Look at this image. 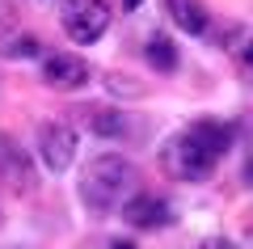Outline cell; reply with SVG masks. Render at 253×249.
<instances>
[{"mask_svg": "<svg viewBox=\"0 0 253 249\" xmlns=\"http://www.w3.org/2000/svg\"><path fill=\"white\" fill-rule=\"evenodd\" d=\"M236 140L232 123H219V118H199L190 123L186 131L169 135L161 144V169L169 173L173 182H207L215 173L219 156H228Z\"/></svg>", "mask_w": 253, "mask_h": 249, "instance_id": "6da1fadb", "label": "cell"}, {"mask_svg": "<svg viewBox=\"0 0 253 249\" xmlns=\"http://www.w3.org/2000/svg\"><path fill=\"white\" fill-rule=\"evenodd\" d=\"M131 186H135V169H131V160L118 156V152H101V156L84 160L81 182H76L81 203L89 207L93 215H106V211H114V207H123V199H126Z\"/></svg>", "mask_w": 253, "mask_h": 249, "instance_id": "7a4b0ae2", "label": "cell"}, {"mask_svg": "<svg viewBox=\"0 0 253 249\" xmlns=\"http://www.w3.org/2000/svg\"><path fill=\"white\" fill-rule=\"evenodd\" d=\"M63 30H68V38L81 47L97 43L101 34L110 30V9H106V0H63Z\"/></svg>", "mask_w": 253, "mask_h": 249, "instance_id": "3957f363", "label": "cell"}, {"mask_svg": "<svg viewBox=\"0 0 253 249\" xmlns=\"http://www.w3.org/2000/svg\"><path fill=\"white\" fill-rule=\"evenodd\" d=\"M123 220H126V228H135V232H156V228H165V224L173 220V207L165 203L161 195L135 190V195L123 203Z\"/></svg>", "mask_w": 253, "mask_h": 249, "instance_id": "277c9868", "label": "cell"}, {"mask_svg": "<svg viewBox=\"0 0 253 249\" xmlns=\"http://www.w3.org/2000/svg\"><path fill=\"white\" fill-rule=\"evenodd\" d=\"M38 152H42L51 173H63L76 156V127L72 123H46L38 131Z\"/></svg>", "mask_w": 253, "mask_h": 249, "instance_id": "5b68a950", "label": "cell"}, {"mask_svg": "<svg viewBox=\"0 0 253 249\" xmlns=\"http://www.w3.org/2000/svg\"><path fill=\"white\" fill-rule=\"evenodd\" d=\"M42 80L51 89H81L89 80V63L81 55H46L42 59Z\"/></svg>", "mask_w": 253, "mask_h": 249, "instance_id": "8992f818", "label": "cell"}, {"mask_svg": "<svg viewBox=\"0 0 253 249\" xmlns=\"http://www.w3.org/2000/svg\"><path fill=\"white\" fill-rule=\"evenodd\" d=\"M165 9H169L173 26L186 30V34H207L211 30V17L203 9V0H165Z\"/></svg>", "mask_w": 253, "mask_h": 249, "instance_id": "52a82bcc", "label": "cell"}, {"mask_svg": "<svg viewBox=\"0 0 253 249\" xmlns=\"http://www.w3.org/2000/svg\"><path fill=\"white\" fill-rule=\"evenodd\" d=\"M144 59L152 63L156 72H177V47H173L169 34H152L144 47Z\"/></svg>", "mask_w": 253, "mask_h": 249, "instance_id": "ba28073f", "label": "cell"}, {"mask_svg": "<svg viewBox=\"0 0 253 249\" xmlns=\"http://www.w3.org/2000/svg\"><path fill=\"white\" fill-rule=\"evenodd\" d=\"M93 131H101V135H123V118L118 114H93Z\"/></svg>", "mask_w": 253, "mask_h": 249, "instance_id": "9c48e42d", "label": "cell"}, {"mask_svg": "<svg viewBox=\"0 0 253 249\" xmlns=\"http://www.w3.org/2000/svg\"><path fill=\"white\" fill-rule=\"evenodd\" d=\"M241 68H245V72L253 76V34H249V43L241 47Z\"/></svg>", "mask_w": 253, "mask_h": 249, "instance_id": "30bf717a", "label": "cell"}, {"mask_svg": "<svg viewBox=\"0 0 253 249\" xmlns=\"http://www.w3.org/2000/svg\"><path fill=\"white\" fill-rule=\"evenodd\" d=\"M199 249H236V245H232V241H224V237H211V241H203Z\"/></svg>", "mask_w": 253, "mask_h": 249, "instance_id": "8fae6325", "label": "cell"}, {"mask_svg": "<svg viewBox=\"0 0 253 249\" xmlns=\"http://www.w3.org/2000/svg\"><path fill=\"white\" fill-rule=\"evenodd\" d=\"M110 249H135V245H131V241H114Z\"/></svg>", "mask_w": 253, "mask_h": 249, "instance_id": "7c38bea8", "label": "cell"}, {"mask_svg": "<svg viewBox=\"0 0 253 249\" xmlns=\"http://www.w3.org/2000/svg\"><path fill=\"white\" fill-rule=\"evenodd\" d=\"M139 4H144V0H123V9H139Z\"/></svg>", "mask_w": 253, "mask_h": 249, "instance_id": "4fadbf2b", "label": "cell"}, {"mask_svg": "<svg viewBox=\"0 0 253 249\" xmlns=\"http://www.w3.org/2000/svg\"><path fill=\"white\" fill-rule=\"evenodd\" d=\"M245 178H249V182H253V160H249V169H245Z\"/></svg>", "mask_w": 253, "mask_h": 249, "instance_id": "5bb4252c", "label": "cell"}, {"mask_svg": "<svg viewBox=\"0 0 253 249\" xmlns=\"http://www.w3.org/2000/svg\"><path fill=\"white\" fill-rule=\"evenodd\" d=\"M0 224H4V211H0Z\"/></svg>", "mask_w": 253, "mask_h": 249, "instance_id": "9a60e30c", "label": "cell"}]
</instances>
